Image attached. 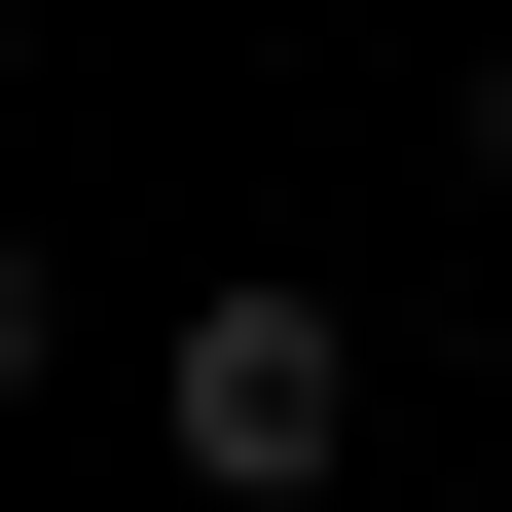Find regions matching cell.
I'll return each instance as SVG.
<instances>
[{
  "label": "cell",
  "mask_w": 512,
  "mask_h": 512,
  "mask_svg": "<svg viewBox=\"0 0 512 512\" xmlns=\"http://www.w3.org/2000/svg\"><path fill=\"white\" fill-rule=\"evenodd\" d=\"M147 403H183V476H220V512H330L366 330H330V293H183V366H147Z\"/></svg>",
  "instance_id": "1"
},
{
  "label": "cell",
  "mask_w": 512,
  "mask_h": 512,
  "mask_svg": "<svg viewBox=\"0 0 512 512\" xmlns=\"http://www.w3.org/2000/svg\"><path fill=\"white\" fill-rule=\"evenodd\" d=\"M0 37H37V0H0Z\"/></svg>",
  "instance_id": "4"
},
{
  "label": "cell",
  "mask_w": 512,
  "mask_h": 512,
  "mask_svg": "<svg viewBox=\"0 0 512 512\" xmlns=\"http://www.w3.org/2000/svg\"><path fill=\"white\" fill-rule=\"evenodd\" d=\"M37 366H74V256H37V220H0V403H37Z\"/></svg>",
  "instance_id": "2"
},
{
  "label": "cell",
  "mask_w": 512,
  "mask_h": 512,
  "mask_svg": "<svg viewBox=\"0 0 512 512\" xmlns=\"http://www.w3.org/2000/svg\"><path fill=\"white\" fill-rule=\"evenodd\" d=\"M439 147H476V183H512V37H476V110H439Z\"/></svg>",
  "instance_id": "3"
}]
</instances>
